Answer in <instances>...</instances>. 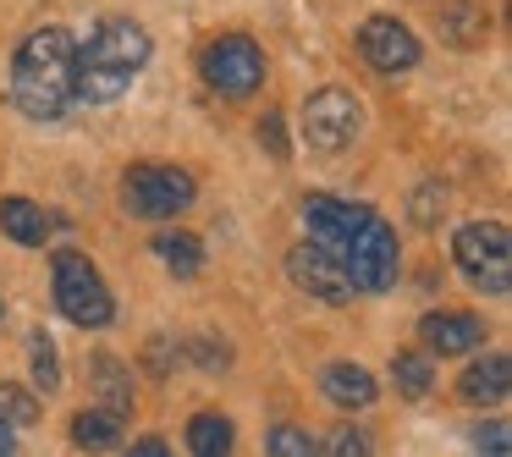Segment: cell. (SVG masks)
<instances>
[{"label":"cell","mask_w":512,"mask_h":457,"mask_svg":"<svg viewBox=\"0 0 512 457\" xmlns=\"http://www.w3.org/2000/svg\"><path fill=\"white\" fill-rule=\"evenodd\" d=\"M72 56H78V45H72L67 28L45 23L34 28V34L17 45L12 56V100L17 111L28 116V122H61L72 105Z\"/></svg>","instance_id":"7a4b0ae2"},{"label":"cell","mask_w":512,"mask_h":457,"mask_svg":"<svg viewBox=\"0 0 512 457\" xmlns=\"http://www.w3.org/2000/svg\"><path fill=\"white\" fill-rule=\"evenodd\" d=\"M0 457H17V424L0 419Z\"/></svg>","instance_id":"4dcf8cb0"},{"label":"cell","mask_w":512,"mask_h":457,"mask_svg":"<svg viewBox=\"0 0 512 457\" xmlns=\"http://www.w3.org/2000/svg\"><path fill=\"white\" fill-rule=\"evenodd\" d=\"M149 56H155V45L133 17H105L89 34V45L72 56V100H89V105L122 100L133 89V78L149 67Z\"/></svg>","instance_id":"6da1fadb"},{"label":"cell","mask_w":512,"mask_h":457,"mask_svg":"<svg viewBox=\"0 0 512 457\" xmlns=\"http://www.w3.org/2000/svg\"><path fill=\"white\" fill-rule=\"evenodd\" d=\"M0 232L12 237V243H23V248H39L50 237V221H45V210H39L34 199H0Z\"/></svg>","instance_id":"9a60e30c"},{"label":"cell","mask_w":512,"mask_h":457,"mask_svg":"<svg viewBox=\"0 0 512 457\" xmlns=\"http://www.w3.org/2000/svg\"><path fill=\"white\" fill-rule=\"evenodd\" d=\"M232 446H237V430L221 413H199V419L188 424V452L193 457H232Z\"/></svg>","instance_id":"e0dca14e"},{"label":"cell","mask_w":512,"mask_h":457,"mask_svg":"<svg viewBox=\"0 0 512 457\" xmlns=\"http://www.w3.org/2000/svg\"><path fill=\"white\" fill-rule=\"evenodd\" d=\"M287 276L298 281L303 292H314L320 303H347V298H353V281H347L342 259H336V254H325L320 243L292 248V254H287Z\"/></svg>","instance_id":"8fae6325"},{"label":"cell","mask_w":512,"mask_h":457,"mask_svg":"<svg viewBox=\"0 0 512 457\" xmlns=\"http://www.w3.org/2000/svg\"><path fill=\"white\" fill-rule=\"evenodd\" d=\"M342 270L353 281V292H386L397 281V232L369 210V221L353 232V243L342 248Z\"/></svg>","instance_id":"52a82bcc"},{"label":"cell","mask_w":512,"mask_h":457,"mask_svg":"<svg viewBox=\"0 0 512 457\" xmlns=\"http://www.w3.org/2000/svg\"><path fill=\"white\" fill-rule=\"evenodd\" d=\"M391 380H397V391L402 397H430V380H435V369H430V358L424 353H391Z\"/></svg>","instance_id":"7402d4cb"},{"label":"cell","mask_w":512,"mask_h":457,"mask_svg":"<svg viewBox=\"0 0 512 457\" xmlns=\"http://www.w3.org/2000/svg\"><path fill=\"white\" fill-rule=\"evenodd\" d=\"M89 375H94V391L105 397V413H116V419H127V413H133V380H127V369L116 364L111 353H94Z\"/></svg>","instance_id":"2e32d148"},{"label":"cell","mask_w":512,"mask_h":457,"mask_svg":"<svg viewBox=\"0 0 512 457\" xmlns=\"http://www.w3.org/2000/svg\"><path fill=\"white\" fill-rule=\"evenodd\" d=\"M369 221V204H347L331 193H309L303 199V226H309V243H320L325 254L342 259V248L353 243V232Z\"/></svg>","instance_id":"30bf717a"},{"label":"cell","mask_w":512,"mask_h":457,"mask_svg":"<svg viewBox=\"0 0 512 457\" xmlns=\"http://www.w3.org/2000/svg\"><path fill=\"white\" fill-rule=\"evenodd\" d=\"M474 452L479 457H507V424H501V419L479 424V430H474Z\"/></svg>","instance_id":"4316f807"},{"label":"cell","mask_w":512,"mask_h":457,"mask_svg":"<svg viewBox=\"0 0 512 457\" xmlns=\"http://www.w3.org/2000/svg\"><path fill=\"white\" fill-rule=\"evenodd\" d=\"M320 391L336 402V408H369V402L380 397L375 375H369L364 364H331V369L320 375Z\"/></svg>","instance_id":"5bb4252c"},{"label":"cell","mask_w":512,"mask_h":457,"mask_svg":"<svg viewBox=\"0 0 512 457\" xmlns=\"http://www.w3.org/2000/svg\"><path fill=\"white\" fill-rule=\"evenodd\" d=\"M122 441V419L105 408H83L78 419H72V446H83V452H111V446Z\"/></svg>","instance_id":"ac0fdd59"},{"label":"cell","mask_w":512,"mask_h":457,"mask_svg":"<svg viewBox=\"0 0 512 457\" xmlns=\"http://www.w3.org/2000/svg\"><path fill=\"white\" fill-rule=\"evenodd\" d=\"M199 72H204V83H210L215 94L243 100V94H254L259 83H265V50H259L248 34H221V39L204 45Z\"/></svg>","instance_id":"8992f818"},{"label":"cell","mask_w":512,"mask_h":457,"mask_svg":"<svg viewBox=\"0 0 512 457\" xmlns=\"http://www.w3.org/2000/svg\"><path fill=\"white\" fill-rule=\"evenodd\" d=\"M28 364H34V386L45 391H61V353L50 342V331H28Z\"/></svg>","instance_id":"44dd1931"},{"label":"cell","mask_w":512,"mask_h":457,"mask_svg":"<svg viewBox=\"0 0 512 457\" xmlns=\"http://www.w3.org/2000/svg\"><path fill=\"white\" fill-rule=\"evenodd\" d=\"M0 419L6 424H39V397H28V391H17L12 380H0Z\"/></svg>","instance_id":"cb8c5ba5"},{"label":"cell","mask_w":512,"mask_h":457,"mask_svg":"<svg viewBox=\"0 0 512 457\" xmlns=\"http://www.w3.org/2000/svg\"><path fill=\"white\" fill-rule=\"evenodd\" d=\"M265 452L270 457H320V446H314L309 430H298V424H270Z\"/></svg>","instance_id":"603a6c76"},{"label":"cell","mask_w":512,"mask_h":457,"mask_svg":"<svg viewBox=\"0 0 512 457\" xmlns=\"http://www.w3.org/2000/svg\"><path fill=\"white\" fill-rule=\"evenodd\" d=\"M155 254L171 276H199L204 270V243L193 232H160L155 237Z\"/></svg>","instance_id":"d6986e66"},{"label":"cell","mask_w":512,"mask_h":457,"mask_svg":"<svg viewBox=\"0 0 512 457\" xmlns=\"http://www.w3.org/2000/svg\"><path fill=\"white\" fill-rule=\"evenodd\" d=\"M50 287H56V309L72 325H83V331H100V325L116 320L111 287H105V276L78 248H56V259H50Z\"/></svg>","instance_id":"3957f363"},{"label":"cell","mask_w":512,"mask_h":457,"mask_svg":"<svg viewBox=\"0 0 512 457\" xmlns=\"http://www.w3.org/2000/svg\"><path fill=\"white\" fill-rule=\"evenodd\" d=\"M122 457H171V446L160 441V435H144V441H133Z\"/></svg>","instance_id":"f546056e"},{"label":"cell","mask_w":512,"mask_h":457,"mask_svg":"<svg viewBox=\"0 0 512 457\" xmlns=\"http://www.w3.org/2000/svg\"><path fill=\"white\" fill-rule=\"evenodd\" d=\"M358 56L380 72V78H397V72L419 67V39L397 23V17H369L358 28Z\"/></svg>","instance_id":"9c48e42d"},{"label":"cell","mask_w":512,"mask_h":457,"mask_svg":"<svg viewBox=\"0 0 512 457\" xmlns=\"http://www.w3.org/2000/svg\"><path fill=\"white\" fill-rule=\"evenodd\" d=\"M441 199H446V193L435 188V182L413 193V226H435V221H441V215H446V204H441Z\"/></svg>","instance_id":"484cf974"},{"label":"cell","mask_w":512,"mask_h":457,"mask_svg":"<svg viewBox=\"0 0 512 457\" xmlns=\"http://www.w3.org/2000/svg\"><path fill=\"white\" fill-rule=\"evenodd\" d=\"M507 391H512V364H507V353H485L479 364L463 369V380H457V397L474 402V408H496Z\"/></svg>","instance_id":"4fadbf2b"},{"label":"cell","mask_w":512,"mask_h":457,"mask_svg":"<svg viewBox=\"0 0 512 457\" xmlns=\"http://www.w3.org/2000/svg\"><path fill=\"white\" fill-rule=\"evenodd\" d=\"M193 199H199V182H193V171H182V166L144 160V166H133L122 177V204H127V215H138V221L182 215Z\"/></svg>","instance_id":"5b68a950"},{"label":"cell","mask_w":512,"mask_h":457,"mask_svg":"<svg viewBox=\"0 0 512 457\" xmlns=\"http://www.w3.org/2000/svg\"><path fill=\"white\" fill-rule=\"evenodd\" d=\"M452 259L479 292H490V298L512 292V232L501 221H468L452 237Z\"/></svg>","instance_id":"277c9868"},{"label":"cell","mask_w":512,"mask_h":457,"mask_svg":"<svg viewBox=\"0 0 512 457\" xmlns=\"http://www.w3.org/2000/svg\"><path fill=\"white\" fill-rule=\"evenodd\" d=\"M259 144L270 149V160H287V127H281V116L270 111L265 122H259Z\"/></svg>","instance_id":"83f0119b"},{"label":"cell","mask_w":512,"mask_h":457,"mask_svg":"<svg viewBox=\"0 0 512 457\" xmlns=\"http://www.w3.org/2000/svg\"><path fill=\"white\" fill-rule=\"evenodd\" d=\"M419 336H424V347H430V353L457 358V353H474V347L485 342V325H479V314L441 309V314H424V320H419Z\"/></svg>","instance_id":"7c38bea8"},{"label":"cell","mask_w":512,"mask_h":457,"mask_svg":"<svg viewBox=\"0 0 512 457\" xmlns=\"http://www.w3.org/2000/svg\"><path fill=\"white\" fill-rule=\"evenodd\" d=\"M441 23H446V39L452 45H479L485 39V28H490V17H485V0H457V6H446L441 12Z\"/></svg>","instance_id":"ffe728a7"},{"label":"cell","mask_w":512,"mask_h":457,"mask_svg":"<svg viewBox=\"0 0 512 457\" xmlns=\"http://www.w3.org/2000/svg\"><path fill=\"white\" fill-rule=\"evenodd\" d=\"M188 353L199 358L204 369H226V364H232V353H226V347H215V342H204V336H193V342H188Z\"/></svg>","instance_id":"f1b7e54d"},{"label":"cell","mask_w":512,"mask_h":457,"mask_svg":"<svg viewBox=\"0 0 512 457\" xmlns=\"http://www.w3.org/2000/svg\"><path fill=\"white\" fill-rule=\"evenodd\" d=\"M358 127H364V105L347 89H320L303 105V144L320 149V155H342L358 138Z\"/></svg>","instance_id":"ba28073f"},{"label":"cell","mask_w":512,"mask_h":457,"mask_svg":"<svg viewBox=\"0 0 512 457\" xmlns=\"http://www.w3.org/2000/svg\"><path fill=\"white\" fill-rule=\"evenodd\" d=\"M320 457H369V435L358 430V424H336Z\"/></svg>","instance_id":"d4e9b609"},{"label":"cell","mask_w":512,"mask_h":457,"mask_svg":"<svg viewBox=\"0 0 512 457\" xmlns=\"http://www.w3.org/2000/svg\"><path fill=\"white\" fill-rule=\"evenodd\" d=\"M0 320H6V303H0Z\"/></svg>","instance_id":"1f68e13d"}]
</instances>
